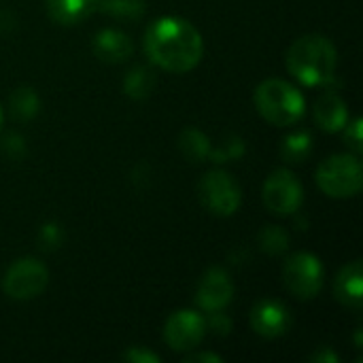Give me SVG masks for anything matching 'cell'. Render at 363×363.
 <instances>
[{"instance_id": "obj_1", "label": "cell", "mask_w": 363, "mask_h": 363, "mask_svg": "<svg viewBox=\"0 0 363 363\" xmlns=\"http://www.w3.org/2000/svg\"><path fill=\"white\" fill-rule=\"evenodd\" d=\"M147 57L168 72H189L204 53L200 32L183 17H160L145 32Z\"/></svg>"}, {"instance_id": "obj_2", "label": "cell", "mask_w": 363, "mask_h": 363, "mask_svg": "<svg viewBox=\"0 0 363 363\" xmlns=\"http://www.w3.org/2000/svg\"><path fill=\"white\" fill-rule=\"evenodd\" d=\"M336 62V47L319 34L300 36L287 51V70L304 85L328 83L334 77Z\"/></svg>"}, {"instance_id": "obj_3", "label": "cell", "mask_w": 363, "mask_h": 363, "mask_svg": "<svg viewBox=\"0 0 363 363\" xmlns=\"http://www.w3.org/2000/svg\"><path fill=\"white\" fill-rule=\"evenodd\" d=\"M257 113L272 125L287 128L302 119L306 111L304 96L283 79H268L255 89Z\"/></svg>"}, {"instance_id": "obj_4", "label": "cell", "mask_w": 363, "mask_h": 363, "mask_svg": "<svg viewBox=\"0 0 363 363\" xmlns=\"http://www.w3.org/2000/svg\"><path fill=\"white\" fill-rule=\"evenodd\" d=\"M317 183L332 198H351L363 185V168L357 155H332L317 168Z\"/></svg>"}, {"instance_id": "obj_5", "label": "cell", "mask_w": 363, "mask_h": 363, "mask_svg": "<svg viewBox=\"0 0 363 363\" xmlns=\"http://www.w3.org/2000/svg\"><path fill=\"white\" fill-rule=\"evenodd\" d=\"M198 194H200L204 208H208L213 215H219V217L234 215L242 200L238 183L234 181L232 174H228L223 170L206 172L200 181Z\"/></svg>"}, {"instance_id": "obj_6", "label": "cell", "mask_w": 363, "mask_h": 363, "mask_svg": "<svg viewBox=\"0 0 363 363\" xmlns=\"http://www.w3.org/2000/svg\"><path fill=\"white\" fill-rule=\"evenodd\" d=\"M49 283V272L43 262L34 257L17 259L4 274L2 289L13 300H34Z\"/></svg>"}, {"instance_id": "obj_7", "label": "cell", "mask_w": 363, "mask_h": 363, "mask_svg": "<svg viewBox=\"0 0 363 363\" xmlns=\"http://www.w3.org/2000/svg\"><path fill=\"white\" fill-rule=\"evenodd\" d=\"M283 281L294 296L311 300L323 287V266L313 253H296L283 266Z\"/></svg>"}, {"instance_id": "obj_8", "label": "cell", "mask_w": 363, "mask_h": 363, "mask_svg": "<svg viewBox=\"0 0 363 363\" xmlns=\"http://www.w3.org/2000/svg\"><path fill=\"white\" fill-rule=\"evenodd\" d=\"M264 204L270 213L274 215H291L302 206L304 200V191L300 181L285 168L274 170L266 183H264V191H262Z\"/></svg>"}, {"instance_id": "obj_9", "label": "cell", "mask_w": 363, "mask_h": 363, "mask_svg": "<svg viewBox=\"0 0 363 363\" xmlns=\"http://www.w3.org/2000/svg\"><path fill=\"white\" fill-rule=\"evenodd\" d=\"M206 319L194 311H179L164 325V340L172 351H194L206 336Z\"/></svg>"}, {"instance_id": "obj_10", "label": "cell", "mask_w": 363, "mask_h": 363, "mask_svg": "<svg viewBox=\"0 0 363 363\" xmlns=\"http://www.w3.org/2000/svg\"><path fill=\"white\" fill-rule=\"evenodd\" d=\"M234 296V285L228 277V272H223L221 268H211L196 291V302L202 311L206 313H221Z\"/></svg>"}, {"instance_id": "obj_11", "label": "cell", "mask_w": 363, "mask_h": 363, "mask_svg": "<svg viewBox=\"0 0 363 363\" xmlns=\"http://www.w3.org/2000/svg\"><path fill=\"white\" fill-rule=\"evenodd\" d=\"M291 325V315L287 306L277 300H262L251 311V328L264 338H279Z\"/></svg>"}, {"instance_id": "obj_12", "label": "cell", "mask_w": 363, "mask_h": 363, "mask_svg": "<svg viewBox=\"0 0 363 363\" xmlns=\"http://www.w3.org/2000/svg\"><path fill=\"white\" fill-rule=\"evenodd\" d=\"M334 296L336 300L351 308V311H359L363 304V268L362 262H351L347 264L336 281H334Z\"/></svg>"}, {"instance_id": "obj_13", "label": "cell", "mask_w": 363, "mask_h": 363, "mask_svg": "<svg viewBox=\"0 0 363 363\" xmlns=\"http://www.w3.org/2000/svg\"><path fill=\"white\" fill-rule=\"evenodd\" d=\"M315 121L323 132H340L349 123V106L336 91H325L315 102Z\"/></svg>"}, {"instance_id": "obj_14", "label": "cell", "mask_w": 363, "mask_h": 363, "mask_svg": "<svg viewBox=\"0 0 363 363\" xmlns=\"http://www.w3.org/2000/svg\"><path fill=\"white\" fill-rule=\"evenodd\" d=\"M94 53L108 64H119L132 55V40L119 30H102L94 38Z\"/></svg>"}, {"instance_id": "obj_15", "label": "cell", "mask_w": 363, "mask_h": 363, "mask_svg": "<svg viewBox=\"0 0 363 363\" xmlns=\"http://www.w3.org/2000/svg\"><path fill=\"white\" fill-rule=\"evenodd\" d=\"M96 6L98 0H47L49 17L62 26H74L83 21Z\"/></svg>"}, {"instance_id": "obj_16", "label": "cell", "mask_w": 363, "mask_h": 363, "mask_svg": "<svg viewBox=\"0 0 363 363\" xmlns=\"http://www.w3.org/2000/svg\"><path fill=\"white\" fill-rule=\"evenodd\" d=\"M9 111L19 121L30 119V117H34L38 113V96L30 87H19V89H15L11 94Z\"/></svg>"}, {"instance_id": "obj_17", "label": "cell", "mask_w": 363, "mask_h": 363, "mask_svg": "<svg viewBox=\"0 0 363 363\" xmlns=\"http://www.w3.org/2000/svg\"><path fill=\"white\" fill-rule=\"evenodd\" d=\"M179 147H181L183 155H185L189 162H202V160L208 155V151H211V145H208L206 136H204L202 132L194 130V128H189V130H185V132L181 134Z\"/></svg>"}, {"instance_id": "obj_18", "label": "cell", "mask_w": 363, "mask_h": 363, "mask_svg": "<svg viewBox=\"0 0 363 363\" xmlns=\"http://www.w3.org/2000/svg\"><path fill=\"white\" fill-rule=\"evenodd\" d=\"M153 85H155V77L147 68H134L123 81V89L132 98H147L153 91Z\"/></svg>"}, {"instance_id": "obj_19", "label": "cell", "mask_w": 363, "mask_h": 363, "mask_svg": "<svg viewBox=\"0 0 363 363\" xmlns=\"http://www.w3.org/2000/svg\"><path fill=\"white\" fill-rule=\"evenodd\" d=\"M311 149H313L311 136L306 132H296V134H291V136L285 138V143L281 147V155L285 157V162H291L294 164V162L306 160L308 153H311Z\"/></svg>"}, {"instance_id": "obj_20", "label": "cell", "mask_w": 363, "mask_h": 363, "mask_svg": "<svg viewBox=\"0 0 363 363\" xmlns=\"http://www.w3.org/2000/svg\"><path fill=\"white\" fill-rule=\"evenodd\" d=\"M259 247H262L266 253H270V255H279V253H283V251L289 247V238H287V234H285L281 228L268 225V228L259 234Z\"/></svg>"}, {"instance_id": "obj_21", "label": "cell", "mask_w": 363, "mask_h": 363, "mask_svg": "<svg viewBox=\"0 0 363 363\" xmlns=\"http://www.w3.org/2000/svg\"><path fill=\"white\" fill-rule=\"evenodd\" d=\"M347 132H345V143L347 147L353 151V155H359L363 151L362 145V119H353L351 123L345 125Z\"/></svg>"}, {"instance_id": "obj_22", "label": "cell", "mask_w": 363, "mask_h": 363, "mask_svg": "<svg viewBox=\"0 0 363 363\" xmlns=\"http://www.w3.org/2000/svg\"><path fill=\"white\" fill-rule=\"evenodd\" d=\"M123 359H128V362H134V363H140V362L157 363L160 362V357H157V355H153V353H149V351H140L138 347H134L132 351H128V353L123 355Z\"/></svg>"}, {"instance_id": "obj_23", "label": "cell", "mask_w": 363, "mask_h": 363, "mask_svg": "<svg viewBox=\"0 0 363 363\" xmlns=\"http://www.w3.org/2000/svg\"><path fill=\"white\" fill-rule=\"evenodd\" d=\"M196 362H215V363H221V357H217V355H213V353H194V355H189L185 363H196Z\"/></svg>"}, {"instance_id": "obj_24", "label": "cell", "mask_w": 363, "mask_h": 363, "mask_svg": "<svg viewBox=\"0 0 363 363\" xmlns=\"http://www.w3.org/2000/svg\"><path fill=\"white\" fill-rule=\"evenodd\" d=\"M2 121H4V111H2V106H0V128H2Z\"/></svg>"}]
</instances>
